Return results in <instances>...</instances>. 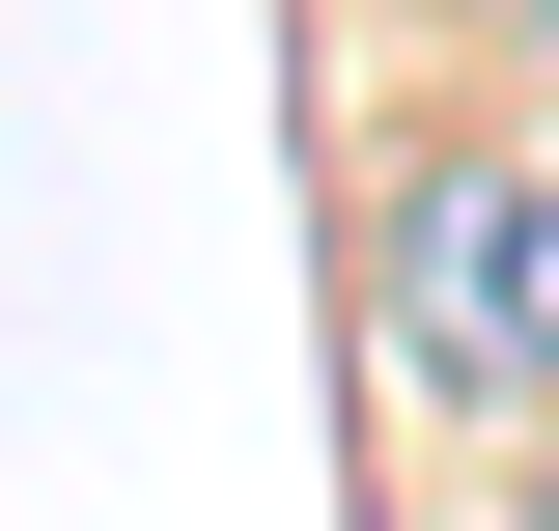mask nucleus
<instances>
[{"mask_svg": "<svg viewBox=\"0 0 559 531\" xmlns=\"http://www.w3.org/2000/svg\"><path fill=\"white\" fill-rule=\"evenodd\" d=\"M364 335H392V392H448V420H559V168L532 140H448V168L364 224Z\"/></svg>", "mask_w": 559, "mask_h": 531, "instance_id": "obj_1", "label": "nucleus"}, {"mask_svg": "<svg viewBox=\"0 0 559 531\" xmlns=\"http://www.w3.org/2000/svg\"><path fill=\"white\" fill-rule=\"evenodd\" d=\"M532 531H559V420H532Z\"/></svg>", "mask_w": 559, "mask_h": 531, "instance_id": "obj_2", "label": "nucleus"}]
</instances>
